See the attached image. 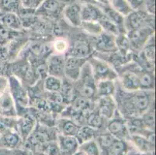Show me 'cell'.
<instances>
[{
    "label": "cell",
    "instance_id": "1",
    "mask_svg": "<svg viewBox=\"0 0 156 155\" xmlns=\"http://www.w3.org/2000/svg\"><path fill=\"white\" fill-rule=\"evenodd\" d=\"M114 95L117 96L116 99L117 110L120 111L123 118L128 119L140 117L154 105V90H137L127 92L122 90Z\"/></svg>",
    "mask_w": 156,
    "mask_h": 155
},
{
    "label": "cell",
    "instance_id": "2",
    "mask_svg": "<svg viewBox=\"0 0 156 155\" xmlns=\"http://www.w3.org/2000/svg\"><path fill=\"white\" fill-rule=\"evenodd\" d=\"M74 87L76 96H81L89 101L96 98V83L88 61L83 65L78 80L74 82Z\"/></svg>",
    "mask_w": 156,
    "mask_h": 155
},
{
    "label": "cell",
    "instance_id": "3",
    "mask_svg": "<svg viewBox=\"0 0 156 155\" xmlns=\"http://www.w3.org/2000/svg\"><path fill=\"white\" fill-rule=\"evenodd\" d=\"M88 62L91 66L92 72L95 82L111 80L115 81L118 79L117 72L109 63L105 62L99 57L93 56L88 58Z\"/></svg>",
    "mask_w": 156,
    "mask_h": 155
},
{
    "label": "cell",
    "instance_id": "4",
    "mask_svg": "<svg viewBox=\"0 0 156 155\" xmlns=\"http://www.w3.org/2000/svg\"><path fill=\"white\" fill-rule=\"evenodd\" d=\"M8 78L9 84V90L15 102L17 116L20 111H23L24 114L26 113L25 110L27 109V106L30 104L29 94L16 77L10 75Z\"/></svg>",
    "mask_w": 156,
    "mask_h": 155
},
{
    "label": "cell",
    "instance_id": "5",
    "mask_svg": "<svg viewBox=\"0 0 156 155\" xmlns=\"http://www.w3.org/2000/svg\"><path fill=\"white\" fill-rule=\"evenodd\" d=\"M145 26L154 28V16L145 10H134L124 18L126 33Z\"/></svg>",
    "mask_w": 156,
    "mask_h": 155
},
{
    "label": "cell",
    "instance_id": "6",
    "mask_svg": "<svg viewBox=\"0 0 156 155\" xmlns=\"http://www.w3.org/2000/svg\"><path fill=\"white\" fill-rule=\"evenodd\" d=\"M130 42L131 51L139 52L154 36V28L151 26H142L138 29L126 33Z\"/></svg>",
    "mask_w": 156,
    "mask_h": 155
},
{
    "label": "cell",
    "instance_id": "7",
    "mask_svg": "<svg viewBox=\"0 0 156 155\" xmlns=\"http://www.w3.org/2000/svg\"><path fill=\"white\" fill-rule=\"evenodd\" d=\"M65 5L59 0H44L35 9L34 14L44 19H57L62 15Z\"/></svg>",
    "mask_w": 156,
    "mask_h": 155
},
{
    "label": "cell",
    "instance_id": "8",
    "mask_svg": "<svg viewBox=\"0 0 156 155\" xmlns=\"http://www.w3.org/2000/svg\"><path fill=\"white\" fill-rule=\"evenodd\" d=\"M132 66L133 68H130V65H127V68L124 69L123 68L121 73L117 74L118 78L120 79L122 89L127 92H134V91L140 90V82H139V78L137 73L139 66L135 62H134V65Z\"/></svg>",
    "mask_w": 156,
    "mask_h": 155
},
{
    "label": "cell",
    "instance_id": "9",
    "mask_svg": "<svg viewBox=\"0 0 156 155\" xmlns=\"http://www.w3.org/2000/svg\"><path fill=\"white\" fill-rule=\"evenodd\" d=\"M51 133V132L48 126H44L40 123H37L34 130L26 140V143H29L30 147L37 148L47 142L55 140L52 139V133Z\"/></svg>",
    "mask_w": 156,
    "mask_h": 155
},
{
    "label": "cell",
    "instance_id": "10",
    "mask_svg": "<svg viewBox=\"0 0 156 155\" xmlns=\"http://www.w3.org/2000/svg\"><path fill=\"white\" fill-rule=\"evenodd\" d=\"M93 48L86 39L78 38L72 42L65 56L79 58H89L93 55Z\"/></svg>",
    "mask_w": 156,
    "mask_h": 155
},
{
    "label": "cell",
    "instance_id": "11",
    "mask_svg": "<svg viewBox=\"0 0 156 155\" xmlns=\"http://www.w3.org/2000/svg\"><path fill=\"white\" fill-rule=\"evenodd\" d=\"M65 21L73 27L79 28L82 26V2L79 3V0L72 3L67 4L64 7L62 12Z\"/></svg>",
    "mask_w": 156,
    "mask_h": 155
},
{
    "label": "cell",
    "instance_id": "12",
    "mask_svg": "<svg viewBox=\"0 0 156 155\" xmlns=\"http://www.w3.org/2000/svg\"><path fill=\"white\" fill-rule=\"evenodd\" d=\"M87 61V58L65 56V77L64 78H66L73 82L77 81L80 75L82 68Z\"/></svg>",
    "mask_w": 156,
    "mask_h": 155
},
{
    "label": "cell",
    "instance_id": "13",
    "mask_svg": "<svg viewBox=\"0 0 156 155\" xmlns=\"http://www.w3.org/2000/svg\"><path fill=\"white\" fill-rule=\"evenodd\" d=\"M115 38L116 37L112 34L102 32L101 33L97 35L93 49L101 55H109V54L114 53L117 51Z\"/></svg>",
    "mask_w": 156,
    "mask_h": 155
},
{
    "label": "cell",
    "instance_id": "14",
    "mask_svg": "<svg viewBox=\"0 0 156 155\" xmlns=\"http://www.w3.org/2000/svg\"><path fill=\"white\" fill-rule=\"evenodd\" d=\"M106 130L109 133L120 140H124L130 136L126 119L121 116L116 117L114 116L112 119H109Z\"/></svg>",
    "mask_w": 156,
    "mask_h": 155
},
{
    "label": "cell",
    "instance_id": "15",
    "mask_svg": "<svg viewBox=\"0 0 156 155\" xmlns=\"http://www.w3.org/2000/svg\"><path fill=\"white\" fill-rule=\"evenodd\" d=\"M65 55L58 54L49 55L46 60L48 75L63 79L65 77Z\"/></svg>",
    "mask_w": 156,
    "mask_h": 155
},
{
    "label": "cell",
    "instance_id": "16",
    "mask_svg": "<svg viewBox=\"0 0 156 155\" xmlns=\"http://www.w3.org/2000/svg\"><path fill=\"white\" fill-rule=\"evenodd\" d=\"M97 112L100 116L105 119H112L117 112V103L113 96H106V97L97 98Z\"/></svg>",
    "mask_w": 156,
    "mask_h": 155
},
{
    "label": "cell",
    "instance_id": "17",
    "mask_svg": "<svg viewBox=\"0 0 156 155\" xmlns=\"http://www.w3.org/2000/svg\"><path fill=\"white\" fill-rule=\"evenodd\" d=\"M37 119L33 115L26 113L17 118V124H16V132L21 136L23 140L26 141L28 136L30 135L33 130H34L37 125Z\"/></svg>",
    "mask_w": 156,
    "mask_h": 155
},
{
    "label": "cell",
    "instance_id": "18",
    "mask_svg": "<svg viewBox=\"0 0 156 155\" xmlns=\"http://www.w3.org/2000/svg\"><path fill=\"white\" fill-rule=\"evenodd\" d=\"M103 16L101 8L94 2H82L83 23H98Z\"/></svg>",
    "mask_w": 156,
    "mask_h": 155
},
{
    "label": "cell",
    "instance_id": "19",
    "mask_svg": "<svg viewBox=\"0 0 156 155\" xmlns=\"http://www.w3.org/2000/svg\"><path fill=\"white\" fill-rule=\"evenodd\" d=\"M57 141L62 155H73L79 150V143L76 136L58 134Z\"/></svg>",
    "mask_w": 156,
    "mask_h": 155
},
{
    "label": "cell",
    "instance_id": "20",
    "mask_svg": "<svg viewBox=\"0 0 156 155\" xmlns=\"http://www.w3.org/2000/svg\"><path fill=\"white\" fill-rule=\"evenodd\" d=\"M0 115L6 117H18L15 102L9 90L0 96Z\"/></svg>",
    "mask_w": 156,
    "mask_h": 155
},
{
    "label": "cell",
    "instance_id": "21",
    "mask_svg": "<svg viewBox=\"0 0 156 155\" xmlns=\"http://www.w3.org/2000/svg\"><path fill=\"white\" fill-rule=\"evenodd\" d=\"M56 126L59 134L70 136H76L81 126L72 119L65 117L59 119L57 121Z\"/></svg>",
    "mask_w": 156,
    "mask_h": 155
},
{
    "label": "cell",
    "instance_id": "22",
    "mask_svg": "<svg viewBox=\"0 0 156 155\" xmlns=\"http://www.w3.org/2000/svg\"><path fill=\"white\" fill-rule=\"evenodd\" d=\"M0 22L5 27L12 31L19 32L22 30L23 24L20 17L18 14L14 12H0Z\"/></svg>",
    "mask_w": 156,
    "mask_h": 155
},
{
    "label": "cell",
    "instance_id": "23",
    "mask_svg": "<svg viewBox=\"0 0 156 155\" xmlns=\"http://www.w3.org/2000/svg\"><path fill=\"white\" fill-rule=\"evenodd\" d=\"M116 85L114 81L104 80L96 82V98L106 97V96H114L116 92Z\"/></svg>",
    "mask_w": 156,
    "mask_h": 155
},
{
    "label": "cell",
    "instance_id": "24",
    "mask_svg": "<svg viewBox=\"0 0 156 155\" xmlns=\"http://www.w3.org/2000/svg\"><path fill=\"white\" fill-rule=\"evenodd\" d=\"M59 93L62 96L64 104H70L74 98L76 97V91H75V87H74V82L69 80L66 78H63Z\"/></svg>",
    "mask_w": 156,
    "mask_h": 155
},
{
    "label": "cell",
    "instance_id": "25",
    "mask_svg": "<svg viewBox=\"0 0 156 155\" xmlns=\"http://www.w3.org/2000/svg\"><path fill=\"white\" fill-rule=\"evenodd\" d=\"M3 147L9 150H14L20 146L23 141L21 136L16 130H9L2 134Z\"/></svg>",
    "mask_w": 156,
    "mask_h": 155
},
{
    "label": "cell",
    "instance_id": "26",
    "mask_svg": "<svg viewBox=\"0 0 156 155\" xmlns=\"http://www.w3.org/2000/svg\"><path fill=\"white\" fill-rule=\"evenodd\" d=\"M129 138H130L137 148L143 153H148L154 149V142L146 136L139 134H130Z\"/></svg>",
    "mask_w": 156,
    "mask_h": 155
},
{
    "label": "cell",
    "instance_id": "27",
    "mask_svg": "<svg viewBox=\"0 0 156 155\" xmlns=\"http://www.w3.org/2000/svg\"><path fill=\"white\" fill-rule=\"evenodd\" d=\"M137 73L139 78V82H140V89L141 90H154V72H147L139 67Z\"/></svg>",
    "mask_w": 156,
    "mask_h": 155
},
{
    "label": "cell",
    "instance_id": "28",
    "mask_svg": "<svg viewBox=\"0 0 156 155\" xmlns=\"http://www.w3.org/2000/svg\"><path fill=\"white\" fill-rule=\"evenodd\" d=\"M117 52L124 57H132L130 42L126 33H119L115 38Z\"/></svg>",
    "mask_w": 156,
    "mask_h": 155
},
{
    "label": "cell",
    "instance_id": "29",
    "mask_svg": "<svg viewBox=\"0 0 156 155\" xmlns=\"http://www.w3.org/2000/svg\"><path fill=\"white\" fill-rule=\"evenodd\" d=\"M96 133H97V130L93 128L90 127L87 125H83L79 128L76 137L80 145L86 142L95 140L96 137Z\"/></svg>",
    "mask_w": 156,
    "mask_h": 155
},
{
    "label": "cell",
    "instance_id": "30",
    "mask_svg": "<svg viewBox=\"0 0 156 155\" xmlns=\"http://www.w3.org/2000/svg\"><path fill=\"white\" fill-rule=\"evenodd\" d=\"M105 120L106 119L100 116L97 111H91L86 116L85 125H87L95 130H99L103 126Z\"/></svg>",
    "mask_w": 156,
    "mask_h": 155
},
{
    "label": "cell",
    "instance_id": "31",
    "mask_svg": "<svg viewBox=\"0 0 156 155\" xmlns=\"http://www.w3.org/2000/svg\"><path fill=\"white\" fill-rule=\"evenodd\" d=\"M127 150L128 147L124 140L115 138L106 153V155H126Z\"/></svg>",
    "mask_w": 156,
    "mask_h": 155
},
{
    "label": "cell",
    "instance_id": "32",
    "mask_svg": "<svg viewBox=\"0 0 156 155\" xmlns=\"http://www.w3.org/2000/svg\"><path fill=\"white\" fill-rule=\"evenodd\" d=\"M62 79H59L55 76L49 75L44 79V89L47 92H59L62 86Z\"/></svg>",
    "mask_w": 156,
    "mask_h": 155
},
{
    "label": "cell",
    "instance_id": "33",
    "mask_svg": "<svg viewBox=\"0 0 156 155\" xmlns=\"http://www.w3.org/2000/svg\"><path fill=\"white\" fill-rule=\"evenodd\" d=\"M98 23L100 26V27H101L103 32L112 34V35H113L115 37H117L119 33H123L120 32L118 26L110 20L108 18H106L105 16H103L101 19L98 21Z\"/></svg>",
    "mask_w": 156,
    "mask_h": 155
},
{
    "label": "cell",
    "instance_id": "34",
    "mask_svg": "<svg viewBox=\"0 0 156 155\" xmlns=\"http://www.w3.org/2000/svg\"><path fill=\"white\" fill-rule=\"evenodd\" d=\"M22 7L21 0H0V12L17 14Z\"/></svg>",
    "mask_w": 156,
    "mask_h": 155
},
{
    "label": "cell",
    "instance_id": "35",
    "mask_svg": "<svg viewBox=\"0 0 156 155\" xmlns=\"http://www.w3.org/2000/svg\"><path fill=\"white\" fill-rule=\"evenodd\" d=\"M110 5L124 17L134 11L127 0H110Z\"/></svg>",
    "mask_w": 156,
    "mask_h": 155
},
{
    "label": "cell",
    "instance_id": "36",
    "mask_svg": "<svg viewBox=\"0 0 156 155\" xmlns=\"http://www.w3.org/2000/svg\"><path fill=\"white\" fill-rule=\"evenodd\" d=\"M79 151L83 152L85 155H101L100 147L96 140H90L79 145Z\"/></svg>",
    "mask_w": 156,
    "mask_h": 155
},
{
    "label": "cell",
    "instance_id": "37",
    "mask_svg": "<svg viewBox=\"0 0 156 155\" xmlns=\"http://www.w3.org/2000/svg\"><path fill=\"white\" fill-rule=\"evenodd\" d=\"M37 148L40 152H42L46 155H62L58 143L55 140L47 142Z\"/></svg>",
    "mask_w": 156,
    "mask_h": 155
},
{
    "label": "cell",
    "instance_id": "38",
    "mask_svg": "<svg viewBox=\"0 0 156 155\" xmlns=\"http://www.w3.org/2000/svg\"><path fill=\"white\" fill-rule=\"evenodd\" d=\"M51 48L55 54L65 55L69 48V41L62 37H59L53 41L51 44Z\"/></svg>",
    "mask_w": 156,
    "mask_h": 155
},
{
    "label": "cell",
    "instance_id": "39",
    "mask_svg": "<svg viewBox=\"0 0 156 155\" xmlns=\"http://www.w3.org/2000/svg\"><path fill=\"white\" fill-rule=\"evenodd\" d=\"M141 119L143 122L144 126L147 130L154 131V105H153L151 108L143 115H141Z\"/></svg>",
    "mask_w": 156,
    "mask_h": 155
},
{
    "label": "cell",
    "instance_id": "40",
    "mask_svg": "<svg viewBox=\"0 0 156 155\" xmlns=\"http://www.w3.org/2000/svg\"><path fill=\"white\" fill-rule=\"evenodd\" d=\"M43 1L44 0H21V5L25 9L35 10Z\"/></svg>",
    "mask_w": 156,
    "mask_h": 155
},
{
    "label": "cell",
    "instance_id": "41",
    "mask_svg": "<svg viewBox=\"0 0 156 155\" xmlns=\"http://www.w3.org/2000/svg\"><path fill=\"white\" fill-rule=\"evenodd\" d=\"M133 10H144L147 0H127Z\"/></svg>",
    "mask_w": 156,
    "mask_h": 155
},
{
    "label": "cell",
    "instance_id": "42",
    "mask_svg": "<svg viewBox=\"0 0 156 155\" xmlns=\"http://www.w3.org/2000/svg\"><path fill=\"white\" fill-rule=\"evenodd\" d=\"M9 78L7 75H0V96L9 90Z\"/></svg>",
    "mask_w": 156,
    "mask_h": 155
},
{
    "label": "cell",
    "instance_id": "43",
    "mask_svg": "<svg viewBox=\"0 0 156 155\" xmlns=\"http://www.w3.org/2000/svg\"><path fill=\"white\" fill-rule=\"evenodd\" d=\"M9 63L4 58H0V75H6L8 73Z\"/></svg>",
    "mask_w": 156,
    "mask_h": 155
},
{
    "label": "cell",
    "instance_id": "44",
    "mask_svg": "<svg viewBox=\"0 0 156 155\" xmlns=\"http://www.w3.org/2000/svg\"><path fill=\"white\" fill-rule=\"evenodd\" d=\"M0 155H12V152L5 147H0Z\"/></svg>",
    "mask_w": 156,
    "mask_h": 155
},
{
    "label": "cell",
    "instance_id": "45",
    "mask_svg": "<svg viewBox=\"0 0 156 155\" xmlns=\"http://www.w3.org/2000/svg\"><path fill=\"white\" fill-rule=\"evenodd\" d=\"M14 155H33V154L31 153H30V152L24 151V150H20V151L16 152Z\"/></svg>",
    "mask_w": 156,
    "mask_h": 155
},
{
    "label": "cell",
    "instance_id": "46",
    "mask_svg": "<svg viewBox=\"0 0 156 155\" xmlns=\"http://www.w3.org/2000/svg\"><path fill=\"white\" fill-rule=\"evenodd\" d=\"M59 1H60L61 2H62L63 4H65V5H67V4L76 2V1H77V0H59Z\"/></svg>",
    "mask_w": 156,
    "mask_h": 155
},
{
    "label": "cell",
    "instance_id": "47",
    "mask_svg": "<svg viewBox=\"0 0 156 155\" xmlns=\"http://www.w3.org/2000/svg\"><path fill=\"white\" fill-rule=\"evenodd\" d=\"M82 2H93V0H79Z\"/></svg>",
    "mask_w": 156,
    "mask_h": 155
},
{
    "label": "cell",
    "instance_id": "48",
    "mask_svg": "<svg viewBox=\"0 0 156 155\" xmlns=\"http://www.w3.org/2000/svg\"><path fill=\"white\" fill-rule=\"evenodd\" d=\"M0 147H3L2 145V134L0 133Z\"/></svg>",
    "mask_w": 156,
    "mask_h": 155
},
{
    "label": "cell",
    "instance_id": "49",
    "mask_svg": "<svg viewBox=\"0 0 156 155\" xmlns=\"http://www.w3.org/2000/svg\"><path fill=\"white\" fill-rule=\"evenodd\" d=\"M33 155H46L44 153H43L42 152H40V151H36V153H34Z\"/></svg>",
    "mask_w": 156,
    "mask_h": 155
}]
</instances>
